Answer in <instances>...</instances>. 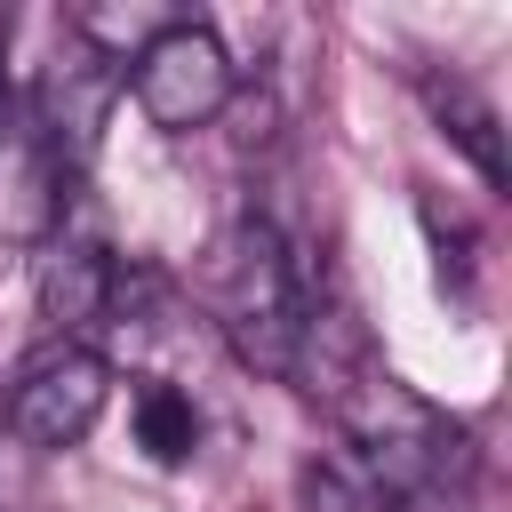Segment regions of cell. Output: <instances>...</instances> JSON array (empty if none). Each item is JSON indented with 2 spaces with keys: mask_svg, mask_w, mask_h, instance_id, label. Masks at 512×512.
I'll list each match as a JSON object with an SVG mask.
<instances>
[{
  "mask_svg": "<svg viewBox=\"0 0 512 512\" xmlns=\"http://www.w3.org/2000/svg\"><path fill=\"white\" fill-rule=\"evenodd\" d=\"M312 264L288 248V232L272 216H232L208 256H200V304L224 328V344L256 368V376H296L304 352V320H312Z\"/></svg>",
  "mask_w": 512,
  "mask_h": 512,
  "instance_id": "obj_1",
  "label": "cell"
},
{
  "mask_svg": "<svg viewBox=\"0 0 512 512\" xmlns=\"http://www.w3.org/2000/svg\"><path fill=\"white\" fill-rule=\"evenodd\" d=\"M368 464V496L384 512H456L472 488V440L464 424H448L432 400H416L400 376L360 368L336 400H328Z\"/></svg>",
  "mask_w": 512,
  "mask_h": 512,
  "instance_id": "obj_2",
  "label": "cell"
},
{
  "mask_svg": "<svg viewBox=\"0 0 512 512\" xmlns=\"http://www.w3.org/2000/svg\"><path fill=\"white\" fill-rule=\"evenodd\" d=\"M128 64H136V72H128V88H136L144 120H152V128H168V136L208 128V120L232 104V88H240L232 48H224V40H216V24H200V16H168V24H160Z\"/></svg>",
  "mask_w": 512,
  "mask_h": 512,
  "instance_id": "obj_3",
  "label": "cell"
},
{
  "mask_svg": "<svg viewBox=\"0 0 512 512\" xmlns=\"http://www.w3.org/2000/svg\"><path fill=\"white\" fill-rule=\"evenodd\" d=\"M120 80H128V72H120L112 56H96V48L64 24V48H56V56L40 64V80H32V144H40V160H48L56 176H72V168L96 160Z\"/></svg>",
  "mask_w": 512,
  "mask_h": 512,
  "instance_id": "obj_4",
  "label": "cell"
},
{
  "mask_svg": "<svg viewBox=\"0 0 512 512\" xmlns=\"http://www.w3.org/2000/svg\"><path fill=\"white\" fill-rule=\"evenodd\" d=\"M104 400H112V368H104V352H88V344H40L24 368H16V384H8V432L24 440V448H80L88 432H96V416H104Z\"/></svg>",
  "mask_w": 512,
  "mask_h": 512,
  "instance_id": "obj_5",
  "label": "cell"
},
{
  "mask_svg": "<svg viewBox=\"0 0 512 512\" xmlns=\"http://www.w3.org/2000/svg\"><path fill=\"white\" fill-rule=\"evenodd\" d=\"M112 288H120V264L80 232H56L48 256H40V280H32L40 320L56 328V344H80L88 328H112Z\"/></svg>",
  "mask_w": 512,
  "mask_h": 512,
  "instance_id": "obj_6",
  "label": "cell"
},
{
  "mask_svg": "<svg viewBox=\"0 0 512 512\" xmlns=\"http://www.w3.org/2000/svg\"><path fill=\"white\" fill-rule=\"evenodd\" d=\"M424 104H432V120L464 144V160L480 168V184L488 192H504V136H496V104L472 88V80H440V72H424Z\"/></svg>",
  "mask_w": 512,
  "mask_h": 512,
  "instance_id": "obj_7",
  "label": "cell"
},
{
  "mask_svg": "<svg viewBox=\"0 0 512 512\" xmlns=\"http://www.w3.org/2000/svg\"><path fill=\"white\" fill-rule=\"evenodd\" d=\"M136 448L152 456V464H184L192 448H200V408H192V392H176V384H136Z\"/></svg>",
  "mask_w": 512,
  "mask_h": 512,
  "instance_id": "obj_8",
  "label": "cell"
},
{
  "mask_svg": "<svg viewBox=\"0 0 512 512\" xmlns=\"http://www.w3.org/2000/svg\"><path fill=\"white\" fill-rule=\"evenodd\" d=\"M296 496H304V512H360V496H352V480L336 464H304L296 472Z\"/></svg>",
  "mask_w": 512,
  "mask_h": 512,
  "instance_id": "obj_9",
  "label": "cell"
}]
</instances>
